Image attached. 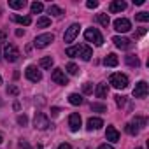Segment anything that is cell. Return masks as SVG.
I'll list each match as a JSON object with an SVG mask.
<instances>
[{
  "mask_svg": "<svg viewBox=\"0 0 149 149\" xmlns=\"http://www.w3.org/2000/svg\"><path fill=\"white\" fill-rule=\"evenodd\" d=\"M65 53H67V56H79V58L84 60V61H90L91 56H93L91 47L86 46V44H81V46H76V47H68Z\"/></svg>",
  "mask_w": 149,
  "mask_h": 149,
  "instance_id": "obj_1",
  "label": "cell"
},
{
  "mask_svg": "<svg viewBox=\"0 0 149 149\" xmlns=\"http://www.w3.org/2000/svg\"><path fill=\"white\" fill-rule=\"evenodd\" d=\"M84 39H86L88 42H93L95 46H102V44H104V37H102V33H100L97 28H88V30L84 32Z\"/></svg>",
  "mask_w": 149,
  "mask_h": 149,
  "instance_id": "obj_2",
  "label": "cell"
},
{
  "mask_svg": "<svg viewBox=\"0 0 149 149\" xmlns=\"http://www.w3.org/2000/svg\"><path fill=\"white\" fill-rule=\"evenodd\" d=\"M109 81H111V84L116 90H125L128 86V77L125 76V74H112Z\"/></svg>",
  "mask_w": 149,
  "mask_h": 149,
  "instance_id": "obj_3",
  "label": "cell"
},
{
  "mask_svg": "<svg viewBox=\"0 0 149 149\" xmlns=\"http://www.w3.org/2000/svg\"><path fill=\"white\" fill-rule=\"evenodd\" d=\"M53 40H54V35H53V33H42V35H37V37H35L33 46H35L37 49H44V47H47Z\"/></svg>",
  "mask_w": 149,
  "mask_h": 149,
  "instance_id": "obj_4",
  "label": "cell"
},
{
  "mask_svg": "<svg viewBox=\"0 0 149 149\" xmlns=\"http://www.w3.org/2000/svg\"><path fill=\"white\" fill-rule=\"evenodd\" d=\"M4 56H6V60H7V61L14 63V61H18V60H19V49H18L14 44H7V46L4 47Z\"/></svg>",
  "mask_w": 149,
  "mask_h": 149,
  "instance_id": "obj_5",
  "label": "cell"
},
{
  "mask_svg": "<svg viewBox=\"0 0 149 149\" xmlns=\"http://www.w3.org/2000/svg\"><path fill=\"white\" fill-rule=\"evenodd\" d=\"M25 76H26V79H28V81H32V83H39V81L42 79V74L37 70V67H35V65H28V67H26Z\"/></svg>",
  "mask_w": 149,
  "mask_h": 149,
  "instance_id": "obj_6",
  "label": "cell"
},
{
  "mask_svg": "<svg viewBox=\"0 0 149 149\" xmlns=\"http://www.w3.org/2000/svg\"><path fill=\"white\" fill-rule=\"evenodd\" d=\"M33 125H35V128H39V130H46V128H49V118L46 116V114H42V112H37L35 114V118H33Z\"/></svg>",
  "mask_w": 149,
  "mask_h": 149,
  "instance_id": "obj_7",
  "label": "cell"
},
{
  "mask_svg": "<svg viewBox=\"0 0 149 149\" xmlns=\"http://www.w3.org/2000/svg\"><path fill=\"white\" fill-rule=\"evenodd\" d=\"M79 25L77 23H74V25H70L68 28H67V32H65V35H63V40L65 42H74L76 40V37L79 35Z\"/></svg>",
  "mask_w": 149,
  "mask_h": 149,
  "instance_id": "obj_8",
  "label": "cell"
},
{
  "mask_svg": "<svg viewBox=\"0 0 149 149\" xmlns=\"http://www.w3.org/2000/svg\"><path fill=\"white\" fill-rule=\"evenodd\" d=\"M51 79H53V83H56V84H68V77L65 76V72L61 70V68H54L53 72H51Z\"/></svg>",
  "mask_w": 149,
  "mask_h": 149,
  "instance_id": "obj_9",
  "label": "cell"
},
{
  "mask_svg": "<svg viewBox=\"0 0 149 149\" xmlns=\"http://www.w3.org/2000/svg\"><path fill=\"white\" fill-rule=\"evenodd\" d=\"M147 91H149L147 83H146V81H139V83L135 84V88H133V97H135V98H144V97L147 95Z\"/></svg>",
  "mask_w": 149,
  "mask_h": 149,
  "instance_id": "obj_10",
  "label": "cell"
},
{
  "mask_svg": "<svg viewBox=\"0 0 149 149\" xmlns=\"http://www.w3.org/2000/svg\"><path fill=\"white\" fill-rule=\"evenodd\" d=\"M130 28H132V23H130L126 18H118V19L114 21V30H116V32L125 33V32H128Z\"/></svg>",
  "mask_w": 149,
  "mask_h": 149,
  "instance_id": "obj_11",
  "label": "cell"
},
{
  "mask_svg": "<svg viewBox=\"0 0 149 149\" xmlns=\"http://www.w3.org/2000/svg\"><path fill=\"white\" fill-rule=\"evenodd\" d=\"M112 42H114L116 47H119V49H130V47H132V40L126 39V37H119V35H116V37H112Z\"/></svg>",
  "mask_w": 149,
  "mask_h": 149,
  "instance_id": "obj_12",
  "label": "cell"
},
{
  "mask_svg": "<svg viewBox=\"0 0 149 149\" xmlns=\"http://www.w3.org/2000/svg\"><path fill=\"white\" fill-rule=\"evenodd\" d=\"M68 126H70L72 132H77V130L81 128V116H79L77 112L70 114V118H68Z\"/></svg>",
  "mask_w": 149,
  "mask_h": 149,
  "instance_id": "obj_13",
  "label": "cell"
},
{
  "mask_svg": "<svg viewBox=\"0 0 149 149\" xmlns=\"http://www.w3.org/2000/svg\"><path fill=\"white\" fill-rule=\"evenodd\" d=\"M105 139L111 140V142H118V140H119V132H118L114 126H107V130H105Z\"/></svg>",
  "mask_w": 149,
  "mask_h": 149,
  "instance_id": "obj_14",
  "label": "cell"
},
{
  "mask_svg": "<svg viewBox=\"0 0 149 149\" xmlns=\"http://www.w3.org/2000/svg\"><path fill=\"white\" fill-rule=\"evenodd\" d=\"M125 9H126V4L123 2V0H114V2H111V6H109L111 13H121Z\"/></svg>",
  "mask_w": 149,
  "mask_h": 149,
  "instance_id": "obj_15",
  "label": "cell"
},
{
  "mask_svg": "<svg viewBox=\"0 0 149 149\" xmlns=\"http://www.w3.org/2000/svg\"><path fill=\"white\" fill-rule=\"evenodd\" d=\"M118 63H119V58H118L114 53L107 54L105 60H104V65H105V67H118Z\"/></svg>",
  "mask_w": 149,
  "mask_h": 149,
  "instance_id": "obj_16",
  "label": "cell"
},
{
  "mask_svg": "<svg viewBox=\"0 0 149 149\" xmlns=\"http://www.w3.org/2000/svg\"><path fill=\"white\" fill-rule=\"evenodd\" d=\"M95 95L98 97V98H105L107 95H109V86L107 84H97V90H95Z\"/></svg>",
  "mask_w": 149,
  "mask_h": 149,
  "instance_id": "obj_17",
  "label": "cell"
},
{
  "mask_svg": "<svg viewBox=\"0 0 149 149\" xmlns=\"http://www.w3.org/2000/svg\"><path fill=\"white\" fill-rule=\"evenodd\" d=\"M104 126V121L100 118H90L88 119V130H98Z\"/></svg>",
  "mask_w": 149,
  "mask_h": 149,
  "instance_id": "obj_18",
  "label": "cell"
},
{
  "mask_svg": "<svg viewBox=\"0 0 149 149\" xmlns=\"http://www.w3.org/2000/svg\"><path fill=\"white\" fill-rule=\"evenodd\" d=\"M13 19H14L16 23H19V25H25V26H28V25L32 23V18H30V16H19V14H14Z\"/></svg>",
  "mask_w": 149,
  "mask_h": 149,
  "instance_id": "obj_19",
  "label": "cell"
},
{
  "mask_svg": "<svg viewBox=\"0 0 149 149\" xmlns=\"http://www.w3.org/2000/svg\"><path fill=\"white\" fill-rule=\"evenodd\" d=\"M68 102L72 105H81L83 104V97L77 95V93H72V95H68Z\"/></svg>",
  "mask_w": 149,
  "mask_h": 149,
  "instance_id": "obj_20",
  "label": "cell"
},
{
  "mask_svg": "<svg viewBox=\"0 0 149 149\" xmlns=\"http://www.w3.org/2000/svg\"><path fill=\"white\" fill-rule=\"evenodd\" d=\"M30 11H32V14H40L44 11V4L42 2H33L30 6Z\"/></svg>",
  "mask_w": 149,
  "mask_h": 149,
  "instance_id": "obj_21",
  "label": "cell"
},
{
  "mask_svg": "<svg viewBox=\"0 0 149 149\" xmlns=\"http://www.w3.org/2000/svg\"><path fill=\"white\" fill-rule=\"evenodd\" d=\"M49 25H51V18H47V16H42L37 19V28H46Z\"/></svg>",
  "mask_w": 149,
  "mask_h": 149,
  "instance_id": "obj_22",
  "label": "cell"
},
{
  "mask_svg": "<svg viewBox=\"0 0 149 149\" xmlns=\"http://www.w3.org/2000/svg\"><path fill=\"white\" fill-rule=\"evenodd\" d=\"M25 6H26L25 0H9V7L13 9H23Z\"/></svg>",
  "mask_w": 149,
  "mask_h": 149,
  "instance_id": "obj_23",
  "label": "cell"
},
{
  "mask_svg": "<svg viewBox=\"0 0 149 149\" xmlns=\"http://www.w3.org/2000/svg\"><path fill=\"white\" fill-rule=\"evenodd\" d=\"M97 21L102 25V26H109V23H111V19H109V16L107 14H97Z\"/></svg>",
  "mask_w": 149,
  "mask_h": 149,
  "instance_id": "obj_24",
  "label": "cell"
},
{
  "mask_svg": "<svg viewBox=\"0 0 149 149\" xmlns=\"http://www.w3.org/2000/svg\"><path fill=\"white\" fill-rule=\"evenodd\" d=\"M125 60H126V63H128L130 67H139V65H140V61H139V58H137L135 54H128Z\"/></svg>",
  "mask_w": 149,
  "mask_h": 149,
  "instance_id": "obj_25",
  "label": "cell"
},
{
  "mask_svg": "<svg viewBox=\"0 0 149 149\" xmlns=\"http://www.w3.org/2000/svg\"><path fill=\"white\" fill-rule=\"evenodd\" d=\"M53 63H54V61H53L51 56H44V58H40V67H42V68H51Z\"/></svg>",
  "mask_w": 149,
  "mask_h": 149,
  "instance_id": "obj_26",
  "label": "cell"
},
{
  "mask_svg": "<svg viewBox=\"0 0 149 149\" xmlns=\"http://www.w3.org/2000/svg\"><path fill=\"white\" fill-rule=\"evenodd\" d=\"M49 14H53V16H56V18H60L61 14H63V9L61 7H58V6H49Z\"/></svg>",
  "mask_w": 149,
  "mask_h": 149,
  "instance_id": "obj_27",
  "label": "cell"
},
{
  "mask_svg": "<svg viewBox=\"0 0 149 149\" xmlns=\"http://www.w3.org/2000/svg\"><path fill=\"white\" fill-rule=\"evenodd\" d=\"M132 123H133L137 128H144V126H146V118H142V116H135Z\"/></svg>",
  "mask_w": 149,
  "mask_h": 149,
  "instance_id": "obj_28",
  "label": "cell"
},
{
  "mask_svg": "<svg viewBox=\"0 0 149 149\" xmlns=\"http://www.w3.org/2000/svg\"><path fill=\"white\" fill-rule=\"evenodd\" d=\"M125 130H126L128 135H137V133H139V128H137L133 123H128V125L125 126Z\"/></svg>",
  "mask_w": 149,
  "mask_h": 149,
  "instance_id": "obj_29",
  "label": "cell"
},
{
  "mask_svg": "<svg viewBox=\"0 0 149 149\" xmlns=\"http://www.w3.org/2000/svg\"><path fill=\"white\" fill-rule=\"evenodd\" d=\"M135 19L146 23V21H149V13H144V11H142V13H137V14H135Z\"/></svg>",
  "mask_w": 149,
  "mask_h": 149,
  "instance_id": "obj_30",
  "label": "cell"
},
{
  "mask_svg": "<svg viewBox=\"0 0 149 149\" xmlns=\"http://www.w3.org/2000/svg\"><path fill=\"white\" fill-rule=\"evenodd\" d=\"M67 70H68V74H72V76H77V74H79V67L76 63H68Z\"/></svg>",
  "mask_w": 149,
  "mask_h": 149,
  "instance_id": "obj_31",
  "label": "cell"
},
{
  "mask_svg": "<svg viewBox=\"0 0 149 149\" xmlns=\"http://www.w3.org/2000/svg\"><path fill=\"white\" fill-rule=\"evenodd\" d=\"M91 111H93V112H105L107 107H105L104 104H91Z\"/></svg>",
  "mask_w": 149,
  "mask_h": 149,
  "instance_id": "obj_32",
  "label": "cell"
},
{
  "mask_svg": "<svg viewBox=\"0 0 149 149\" xmlns=\"http://www.w3.org/2000/svg\"><path fill=\"white\" fill-rule=\"evenodd\" d=\"M114 98H116V104H118V107H123V105L126 104V97H123V95H116Z\"/></svg>",
  "mask_w": 149,
  "mask_h": 149,
  "instance_id": "obj_33",
  "label": "cell"
},
{
  "mask_svg": "<svg viewBox=\"0 0 149 149\" xmlns=\"http://www.w3.org/2000/svg\"><path fill=\"white\" fill-rule=\"evenodd\" d=\"M83 91H84L86 95L93 93V84H91V83H84V84H83Z\"/></svg>",
  "mask_w": 149,
  "mask_h": 149,
  "instance_id": "obj_34",
  "label": "cell"
},
{
  "mask_svg": "<svg viewBox=\"0 0 149 149\" xmlns=\"http://www.w3.org/2000/svg\"><path fill=\"white\" fill-rule=\"evenodd\" d=\"M86 7H88V9H97V7H98V2H97V0H88V2H86Z\"/></svg>",
  "mask_w": 149,
  "mask_h": 149,
  "instance_id": "obj_35",
  "label": "cell"
},
{
  "mask_svg": "<svg viewBox=\"0 0 149 149\" xmlns=\"http://www.w3.org/2000/svg\"><path fill=\"white\" fill-rule=\"evenodd\" d=\"M18 123H19V125H23V126H25V125H26V123H28V118H26V116H25V114H23V116H18Z\"/></svg>",
  "mask_w": 149,
  "mask_h": 149,
  "instance_id": "obj_36",
  "label": "cell"
},
{
  "mask_svg": "<svg viewBox=\"0 0 149 149\" xmlns=\"http://www.w3.org/2000/svg\"><path fill=\"white\" fill-rule=\"evenodd\" d=\"M18 91H19V90H18L16 86H9V88H7V93H9V95H18Z\"/></svg>",
  "mask_w": 149,
  "mask_h": 149,
  "instance_id": "obj_37",
  "label": "cell"
},
{
  "mask_svg": "<svg viewBox=\"0 0 149 149\" xmlns=\"http://www.w3.org/2000/svg\"><path fill=\"white\" fill-rule=\"evenodd\" d=\"M6 37H7V32H6V30H0V42H4Z\"/></svg>",
  "mask_w": 149,
  "mask_h": 149,
  "instance_id": "obj_38",
  "label": "cell"
},
{
  "mask_svg": "<svg viewBox=\"0 0 149 149\" xmlns=\"http://www.w3.org/2000/svg\"><path fill=\"white\" fill-rule=\"evenodd\" d=\"M97 149H114L112 146H109V144H102V146H98Z\"/></svg>",
  "mask_w": 149,
  "mask_h": 149,
  "instance_id": "obj_39",
  "label": "cell"
},
{
  "mask_svg": "<svg viewBox=\"0 0 149 149\" xmlns=\"http://www.w3.org/2000/svg\"><path fill=\"white\" fill-rule=\"evenodd\" d=\"M58 149H72V146H70V144H60Z\"/></svg>",
  "mask_w": 149,
  "mask_h": 149,
  "instance_id": "obj_40",
  "label": "cell"
},
{
  "mask_svg": "<svg viewBox=\"0 0 149 149\" xmlns=\"http://www.w3.org/2000/svg\"><path fill=\"white\" fill-rule=\"evenodd\" d=\"M51 112H53V116H58V114H60V109H58V107H53Z\"/></svg>",
  "mask_w": 149,
  "mask_h": 149,
  "instance_id": "obj_41",
  "label": "cell"
},
{
  "mask_svg": "<svg viewBox=\"0 0 149 149\" xmlns=\"http://www.w3.org/2000/svg\"><path fill=\"white\" fill-rule=\"evenodd\" d=\"M144 2H146V0H133V4H135V6H142Z\"/></svg>",
  "mask_w": 149,
  "mask_h": 149,
  "instance_id": "obj_42",
  "label": "cell"
},
{
  "mask_svg": "<svg viewBox=\"0 0 149 149\" xmlns=\"http://www.w3.org/2000/svg\"><path fill=\"white\" fill-rule=\"evenodd\" d=\"M144 33H146V28H140V30H139V32H137V35H139V37H142V35H144Z\"/></svg>",
  "mask_w": 149,
  "mask_h": 149,
  "instance_id": "obj_43",
  "label": "cell"
},
{
  "mask_svg": "<svg viewBox=\"0 0 149 149\" xmlns=\"http://www.w3.org/2000/svg\"><path fill=\"white\" fill-rule=\"evenodd\" d=\"M2 140H4V137H2V133H0V144H2Z\"/></svg>",
  "mask_w": 149,
  "mask_h": 149,
  "instance_id": "obj_44",
  "label": "cell"
},
{
  "mask_svg": "<svg viewBox=\"0 0 149 149\" xmlns=\"http://www.w3.org/2000/svg\"><path fill=\"white\" fill-rule=\"evenodd\" d=\"M0 84H2V77H0Z\"/></svg>",
  "mask_w": 149,
  "mask_h": 149,
  "instance_id": "obj_45",
  "label": "cell"
},
{
  "mask_svg": "<svg viewBox=\"0 0 149 149\" xmlns=\"http://www.w3.org/2000/svg\"><path fill=\"white\" fill-rule=\"evenodd\" d=\"M137 149H142V147H137Z\"/></svg>",
  "mask_w": 149,
  "mask_h": 149,
  "instance_id": "obj_46",
  "label": "cell"
}]
</instances>
